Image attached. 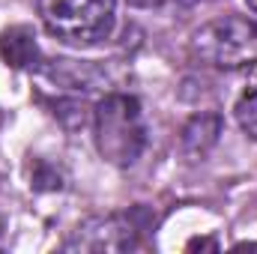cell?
I'll use <instances>...</instances> for the list:
<instances>
[{
    "instance_id": "cell-9",
    "label": "cell",
    "mask_w": 257,
    "mask_h": 254,
    "mask_svg": "<svg viewBox=\"0 0 257 254\" xmlns=\"http://www.w3.org/2000/svg\"><path fill=\"white\" fill-rule=\"evenodd\" d=\"M245 3H248V9H251V12H257V0H245Z\"/></svg>"
},
{
    "instance_id": "cell-3",
    "label": "cell",
    "mask_w": 257,
    "mask_h": 254,
    "mask_svg": "<svg viewBox=\"0 0 257 254\" xmlns=\"http://www.w3.org/2000/svg\"><path fill=\"white\" fill-rule=\"evenodd\" d=\"M189 54L212 69H251L257 63V21L242 15L215 18L192 33Z\"/></svg>"
},
{
    "instance_id": "cell-7",
    "label": "cell",
    "mask_w": 257,
    "mask_h": 254,
    "mask_svg": "<svg viewBox=\"0 0 257 254\" xmlns=\"http://www.w3.org/2000/svg\"><path fill=\"white\" fill-rule=\"evenodd\" d=\"M233 114H236L239 129L251 141H257V63L248 69V78H245V87H242L236 105H233Z\"/></svg>"
},
{
    "instance_id": "cell-2",
    "label": "cell",
    "mask_w": 257,
    "mask_h": 254,
    "mask_svg": "<svg viewBox=\"0 0 257 254\" xmlns=\"http://www.w3.org/2000/svg\"><path fill=\"white\" fill-rule=\"evenodd\" d=\"M36 6L45 30L75 48L105 42L117 24L114 0H39Z\"/></svg>"
},
{
    "instance_id": "cell-6",
    "label": "cell",
    "mask_w": 257,
    "mask_h": 254,
    "mask_svg": "<svg viewBox=\"0 0 257 254\" xmlns=\"http://www.w3.org/2000/svg\"><path fill=\"white\" fill-rule=\"evenodd\" d=\"M0 57L12 69H36L39 66V45H36L33 30L24 24L9 27L0 36Z\"/></svg>"
},
{
    "instance_id": "cell-4",
    "label": "cell",
    "mask_w": 257,
    "mask_h": 254,
    "mask_svg": "<svg viewBox=\"0 0 257 254\" xmlns=\"http://www.w3.org/2000/svg\"><path fill=\"white\" fill-rule=\"evenodd\" d=\"M135 245V230L132 224L111 215V218H96L84 227L75 230V236L66 242V248H84V251H126Z\"/></svg>"
},
{
    "instance_id": "cell-10",
    "label": "cell",
    "mask_w": 257,
    "mask_h": 254,
    "mask_svg": "<svg viewBox=\"0 0 257 254\" xmlns=\"http://www.w3.org/2000/svg\"><path fill=\"white\" fill-rule=\"evenodd\" d=\"M186 3H200V0H186Z\"/></svg>"
},
{
    "instance_id": "cell-5",
    "label": "cell",
    "mask_w": 257,
    "mask_h": 254,
    "mask_svg": "<svg viewBox=\"0 0 257 254\" xmlns=\"http://www.w3.org/2000/svg\"><path fill=\"white\" fill-rule=\"evenodd\" d=\"M218 135H221V117H218L215 111L197 114V117H192V120L186 123V129H183V138H180L183 153H186L192 162L203 159V156L215 147Z\"/></svg>"
},
{
    "instance_id": "cell-1",
    "label": "cell",
    "mask_w": 257,
    "mask_h": 254,
    "mask_svg": "<svg viewBox=\"0 0 257 254\" xmlns=\"http://www.w3.org/2000/svg\"><path fill=\"white\" fill-rule=\"evenodd\" d=\"M93 135L99 156L114 168H132L147 147L144 108L128 93H108L93 111Z\"/></svg>"
},
{
    "instance_id": "cell-8",
    "label": "cell",
    "mask_w": 257,
    "mask_h": 254,
    "mask_svg": "<svg viewBox=\"0 0 257 254\" xmlns=\"http://www.w3.org/2000/svg\"><path fill=\"white\" fill-rule=\"evenodd\" d=\"M165 0H128V6H135V9H156V6H162Z\"/></svg>"
}]
</instances>
